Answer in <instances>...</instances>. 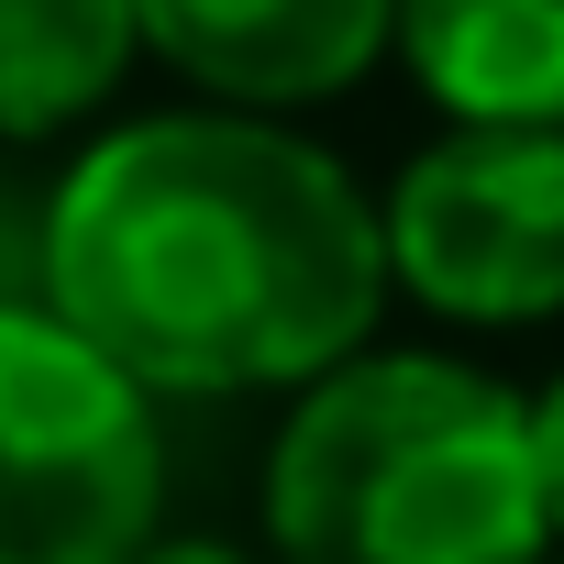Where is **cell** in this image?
<instances>
[{
	"mask_svg": "<svg viewBox=\"0 0 564 564\" xmlns=\"http://www.w3.org/2000/svg\"><path fill=\"white\" fill-rule=\"evenodd\" d=\"M553 564H564V553H553Z\"/></svg>",
	"mask_w": 564,
	"mask_h": 564,
	"instance_id": "8fae6325",
	"label": "cell"
},
{
	"mask_svg": "<svg viewBox=\"0 0 564 564\" xmlns=\"http://www.w3.org/2000/svg\"><path fill=\"white\" fill-rule=\"evenodd\" d=\"M265 564H553L520 388L432 344L311 377L265 443Z\"/></svg>",
	"mask_w": 564,
	"mask_h": 564,
	"instance_id": "7a4b0ae2",
	"label": "cell"
},
{
	"mask_svg": "<svg viewBox=\"0 0 564 564\" xmlns=\"http://www.w3.org/2000/svg\"><path fill=\"white\" fill-rule=\"evenodd\" d=\"M388 56L443 122H564V0H399Z\"/></svg>",
	"mask_w": 564,
	"mask_h": 564,
	"instance_id": "8992f818",
	"label": "cell"
},
{
	"mask_svg": "<svg viewBox=\"0 0 564 564\" xmlns=\"http://www.w3.org/2000/svg\"><path fill=\"white\" fill-rule=\"evenodd\" d=\"M144 56H166L210 111H322L366 89L399 45V0H133Z\"/></svg>",
	"mask_w": 564,
	"mask_h": 564,
	"instance_id": "5b68a950",
	"label": "cell"
},
{
	"mask_svg": "<svg viewBox=\"0 0 564 564\" xmlns=\"http://www.w3.org/2000/svg\"><path fill=\"white\" fill-rule=\"evenodd\" d=\"M45 311L155 399H300L377 344L388 232L300 122L144 111L56 166Z\"/></svg>",
	"mask_w": 564,
	"mask_h": 564,
	"instance_id": "6da1fadb",
	"label": "cell"
},
{
	"mask_svg": "<svg viewBox=\"0 0 564 564\" xmlns=\"http://www.w3.org/2000/svg\"><path fill=\"white\" fill-rule=\"evenodd\" d=\"M155 410L56 311H0V564H144L166 542Z\"/></svg>",
	"mask_w": 564,
	"mask_h": 564,
	"instance_id": "3957f363",
	"label": "cell"
},
{
	"mask_svg": "<svg viewBox=\"0 0 564 564\" xmlns=\"http://www.w3.org/2000/svg\"><path fill=\"white\" fill-rule=\"evenodd\" d=\"M45 254H56V177L0 144V311H45Z\"/></svg>",
	"mask_w": 564,
	"mask_h": 564,
	"instance_id": "ba28073f",
	"label": "cell"
},
{
	"mask_svg": "<svg viewBox=\"0 0 564 564\" xmlns=\"http://www.w3.org/2000/svg\"><path fill=\"white\" fill-rule=\"evenodd\" d=\"M144 564H265V553H232V542H155Z\"/></svg>",
	"mask_w": 564,
	"mask_h": 564,
	"instance_id": "30bf717a",
	"label": "cell"
},
{
	"mask_svg": "<svg viewBox=\"0 0 564 564\" xmlns=\"http://www.w3.org/2000/svg\"><path fill=\"white\" fill-rule=\"evenodd\" d=\"M144 56L133 0H0V144H67L89 133Z\"/></svg>",
	"mask_w": 564,
	"mask_h": 564,
	"instance_id": "52a82bcc",
	"label": "cell"
},
{
	"mask_svg": "<svg viewBox=\"0 0 564 564\" xmlns=\"http://www.w3.org/2000/svg\"><path fill=\"white\" fill-rule=\"evenodd\" d=\"M388 289L454 333H531L564 311V122H454L388 199Z\"/></svg>",
	"mask_w": 564,
	"mask_h": 564,
	"instance_id": "277c9868",
	"label": "cell"
},
{
	"mask_svg": "<svg viewBox=\"0 0 564 564\" xmlns=\"http://www.w3.org/2000/svg\"><path fill=\"white\" fill-rule=\"evenodd\" d=\"M520 410H531V476H542V520H553V553H564V377L520 388Z\"/></svg>",
	"mask_w": 564,
	"mask_h": 564,
	"instance_id": "9c48e42d",
	"label": "cell"
}]
</instances>
